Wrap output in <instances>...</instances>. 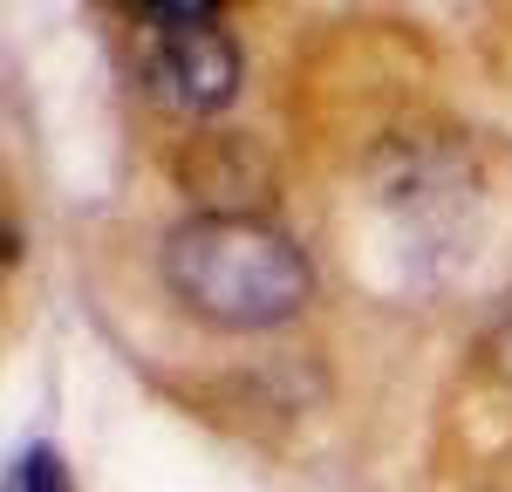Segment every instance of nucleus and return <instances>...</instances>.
Returning a JSON list of instances; mask_svg holds the SVG:
<instances>
[{
  "label": "nucleus",
  "mask_w": 512,
  "mask_h": 492,
  "mask_svg": "<svg viewBox=\"0 0 512 492\" xmlns=\"http://www.w3.org/2000/svg\"><path fill=\"white\" fill-rule=\"evenodd\" d=\"M164 281L178 287V301H192L205 322L267 328L308 301L315 274H308L301 246L287 233L246 219V212H205V219L171 233Z\"/></svg>",
  "instance_id": "obj_1"
},
{
  "label": "nucleus",
  "mask_w": 512,
  "mask_h": 492,
  "mask_svg": "<svg viewBox=\"0 0 512 492\" xmlns=\"http://www.w3.org/2000/svg\"><path fill=\"white\" fill-rule=\"evenodd\" d=\"M485 356H492V369H499V376L512 383V308L499 315V322H492V335H485Z\"/></svg>",
  "instance_id": "obj_4"
},
{
  "label": "nucleus",
  "mask_w": 512,
  "mask_h": 492,
  "mask_svg": "<svg viewBox=\"0 0 512 492\" xmlns=\"http://www.w3.org/2000/svg\"><path fill=\"white\" fill-rule=\"evenodd\" d=\"M144 82L164 110L205 117L233 103L239 89V48L219 28L212 7H144Z\"/></svg>",
  "instance_id": "obj_2"
},
{
  "label": "nucleus",
  "mask_w": 512,
  "mask_h": 492,
  "mask_svg": "<svg viewBox=\"0 0 512 492\" xmlns=\"http://www.w3.org/2000/svg\"><path fill=\"white\" fill-rule=\"evenodd\" d=\"M7 492H69V472H62V458H55L48 445H35V451H21V458H14Z\"/></svg>",
  "instance_id": "obj_3"
}]
</instances>
